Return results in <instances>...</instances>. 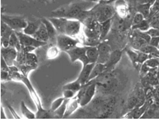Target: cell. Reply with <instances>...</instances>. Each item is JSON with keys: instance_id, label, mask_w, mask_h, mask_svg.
<instances>
[{"instance_id": "1", "label": "cell", "mask_w": 159, "mask_h": 121, "mask_svg": "<svg viewBox=\"0 0 159 121\" xmlns=\"http://www.w3.org/2000/svg\"><path fill=\"white\" fill-rule=\"evenodd\" d=\"M97 84L94 81H89L87 84L82 85L80 90L77 93V98L80 100V105L81 106L86 105L92 101L95 94Z\"/></svg>"}, {"instance_id": "2", "label": "cell", "mask_w": 159, "mask_h": 121, "mask_svg": "<svg viewBox=\"0 0 159 121\" xmlns=\"http://www.w3.org/2000/svg\"><path fill=\"white\" fill-rule=\"evenodd\" d=\"M20 81H22L23 83H24L26 84V87L28 88L29 90H30V93L31 95V97L32 100L34 101L36 106H37L38 108V112L36 114V118H44V117H47L46 115L48 114V112L46 111H44L42 108V105H41V100H40V98L39 97V95L37 94L35 89L32 86L31 82H30V80L28 79V77L25 75H23V74H21L20 79Z\"/></svg>"}, {"instance_id": "3", "label": "cell", "mask_w": 159, "mask_h": 121, "mask_svg": "<svg viewBox=\"0 0 159 121\" xmlns=\"http://www.w3.org/2000/svg\"><path fill=\"white\" fill-rule=\"evenodd\" d=\"M2 21L8 25L14 32H21L28 25L26 19L20 16H8L2 14Z\"/></svg>"}, {"instance_id": "4", "label": "cell", "mask_w": 159, "mask_h": 121, "mask_svg": "<svg viewBox=\"0 0 159 121\" xmlns=\"http://www.w3.org/2000/svg\"><path fill=\"white\" fill-rule=\"evenodd\" d=\"M78 41L66 34H59L57 37V46L60 50L67 52L77 47Z\"/></svg>"}, {"instance_id": "5", "label": "cell", "mask_w": 159, "mask_h": 121, "mask_svg": "<svg viewBox=\"0 0 159 121\" xmlns=\"http://www.w3.org/2000/svg\"><path fill=\"white\" fill-rule=\"evenodd\" d=\"M69 55L71 63H75V61L80 60L83 63V66H86L89 63V61L86 57V47H75L73 49L68 50L66 52Z\"/></svg>"}, {"instance_id": "6", "label": "cell", "mask_w": 159, "mask_h": 121, "mask_svg": "<svg viewBox=\"0 0 159 121\" xmlns=\"http://www.w3.org/2000/svg\"><path fill=\"white\" fill-rule=\"evenodd\" d=\"M81 23L78 20H71L65 17L62 34H66L71 37L78 35L80 30Z\"/></svg>"}, {"instance_id": "7", "label": "cell", "mask_w": 159, "mask_h": 121, "mask_svg": "<svg viewBox=\"0 0 159 121\" xmlns=\"http://www.w3.org/2000/svg\"><path fill=\"white\" fill-rule=\"evenodd\" d=\"M113 14H114L113 8L110 5H104V6H102L97 8L95 11L94 17L99 23H102L107 21V20L112 19Z\"/></svg>"}, {"instance_id": "8", "label": "cell", "mask_w": 159, "mask_h": 121, "mask_svg": "<svg viewBox=\"0 0 159 121\" xmlns=\"http://www.w3.org/2000/svg\"><path fill=\"white\" fill-rule=\"evenodd\" d=\"M19 38L20 42L22 47L25 46H32L35 48H39V47L44 46L47 44V42L44 41H41L35 39V38L32 37V35H26V34L23 33L22 32H15Z\"/></svg>"}, {"instance_id": "9", "label": "cell", "mask_w": 159, "mask_h": 121, "mask_svg": "<svg viewBox=\"0 0 159 121\" xmlns=\"http://www.w3.org/2000/svg\"><path fill=\"white\" fill-rule=\"evenodd\" d=\"M98 50V63H102L106 64L108 62L110 58V56L111 54V48L109 44L107 43L101 42L97 46Z\"/></svg>"}, {"instance_id": "10", "label": "cell", "mask_w": 159, "mask_h": 121, "mask_svg": "<svg viewBox=\"0 0 159 121\" xmlns=\"http://www.w3.org/2000/svg\"><path fill=\"white\" fill-rule=\"evenodd\" d=\"M2 57L5 59V62L9 66H12L14 65V62L17 59L18 51L17 49L12 47H8V48H2L1 50Z\"/></svg>"}, {"instance_id": "11", "label": "cell", "mask_w": 159, "mask_h": 121, "mask_svg": "<svg viewBox=\"0 0 159 121\" xmlns=\"http://www.w3.org/2000/svg\"><path fill=\"white\" fill-rule=\"evenodd\" d=\"M95 65V63H89V64L86 65L83 67L82 71H81L78 78H77V80L80 82L82 85H84V84H87L89 82V78L92 70H93Z\"/></svg>"}, {"instance_id": "12", "label": "cell", "mask_w": 159, "mask_h": 121, "mask_svg": "<svg viewBox=\"0 0 159 121\" xmlns=\"http://www.w3.org/2000/svg\"><path fill=\"white\" fill-rule=\"evenodd\" d=\"M32 37L35 38L37 40L44 41V42H48L50 39V37H49L48 30H47L46 26H45L44 23L41 21V24H40L39 28L38 29V30L36 32L32 35Z\"/></svg>"}, {"instance_id": "13", "label": "cell", "mask_w": 159, "mask_h": 121, "mask_svg": "<svg viewBox=\"0 0 159 121\" xmlns=\"http://www.w3.org/2000/svg\"><path fill=\"white\" fill-rule=\"evenodd\" d=\"M115 9L121 19H125L128 15V7L124 0H116L115 3Z\"/></svg>"}, {"instance_id": "14", "label": "cell", "mask_w": 159, "mask_h": 121, "mask_svg": "<svg viewBox=\"0 0 159 121\" xmlns=\"http://www.w3.org/2000/svg\"><path fill=\"white\" fill-rule=\"evenodd\" d=\"M79 105H80V100L79 99L77 98V95H76L74 98L69 99L68 103H67L66 111V113H65L64 117H67L72 114L75 112L76 110L78 108Z\"/></svg>"}, {"instance_id": "15", "label": "cell", "mask_w": 159, "mask_h": 121, "mask_svg": "<svg viewBox=\"0 0 159 121\" xmlns=\"http://www.w3.org/2000/svg\"><path fill=\"white\" fill-rule=\"evenodd\" d=\"M107 70V66L105 64H102V63H95V66H94L93 70H92L91 75H90L89 78V81H93V79L96 78V77L100 76L102 74L104 73Z\"/></svg>"}, {"instance_id": "16", "label": "cell", "mask_w": 159, "mask_h": 121, "mask_svg": "<svg viewBox=\"0 0 159 121\" xmlns=\"http://www.w3.org/2000/svg\"><path fill=\"white\" fill-rule=\"evenodd\" d=\"M121 58H122V51L120 50H116L114 51H113L111 54L110 56V58L108 62L106 63L107 68H110L113 67L116 65L120 61Z\"/></svg>"}, {"instance_id": "17", "label": "cell", "mask_w": 159, "mask_h": 121, "mask_svg": "<svg viewBox=\"0 0 159 121\" xmlns=\"http://www.w3.org/2000/svg\"><path fill=\"white\" fill-rule=\"evenodd\" d=\"M86 57L89 61V63H96L98 59V50L97 47H86Z\"/></svg>"}, {"instance_id": "18", "label": "cell", "mask_w": 159, "mask_h": 121, "mask_svg": "<svg viewBox=\"0 0 159 121\" xmlns=\"http://www.w3.org/2000/svg\"><path fill=\"white\" fill-rule=\"evenodd\" d=\"M41 21L44 23L45 26H46V29H47V30H48L50 39H54V38L57 37L58 32H57V30H56L55 26H53V23H51V21H50L48 18V19H46V18H42Z\"/></svg>"}, {"instance_id": "19", "label": "cell", "mask_w": 159, "mask_h": 121, "mask_svg": "<svg viewBox=\"0 0 159 121\" xmlns=\"http://www.w3.org/2000/svg\"><path fill=\"white\" fill-rule=\"evenodd\" d=\"M41 23V21H34V22H28V25H27L26 28L23 30V32L26 34V35L32 36L35 33L36 31H37L38 29L39 28Z\"/></svg>"}, {"instance_id": "20", "label": "cell", "mask_w": 159, "mask_h": 121, "mask_svg": "<svg viewBox=\"0 0 159 121\" xmlns=\"http://www.w3.org/2000/svg\"><path fill=\"white\" fill-rule=\"evenodd\" d=\"M111 21L112 19L107 20L104 22L100 23V28H101V34H100V39H104L106 37L107 35L109 32L111 28Z\"/></svg>"}, {"instance_id": "21", "label": "cell", "mask_w": 159, "mask_h": 121, "mask_svg": "<svg viewBox=\"0 0 159 121\" xmlns=\"http://www.w3.org/2000/svg\"><path fill=\"white\" fill-rule=\"evenodd\" d=\"M9 46L17 49V51L22 49V45H21L20 42L19 38H18V36L17 35L15 32H14L11 34V35L10 40H9Z\"/></svg>"}, {"instance_id": "22", "label": "cell", "mask_w": 159, "mask_h": 121, "mask_svg": "<svg viewBox=\"0 0 159 121\" xmlns=\"http://www.w3.org/2000/svg\"><path fill=\"white\" fill-rule=\"evenodd\" d=\"M14 31L8 25L2 21L1 25V37L2 38H8L10 39L11 35Z\"/></svg>"}, {"instance_id": "23", "label": "cell", "mask_w": 159, "mask_h": 121, "mask_svg": "<svg viewBox=\"0 0 159 121\" xmlns=\"http://www.w3.org/2000/svg\"><path fill=\"white\" fill-rule=\"evenodd\" d=\"M81 86H82V84H80V82L77 80L75 81H72L71 83H68L63 86V89H67V90H73V91L76 92V93H78V91L80 90Z\"/></svg>"}, {"instance_id": "24", "label": "cell", "mask_w": 159, "mask_h": 121, "mask_svg": "<svg viewBox=\"0 0 159 121\" xmlns=\"http://www.w3.org/2000/svg\"><path fill=\"white\" fill-rule=\"evenodd\" d=\"M151 6L152 5L150 3H143V4L140 5L137 8L139 13L142 14L144 17H147L149 16V13L151 11Z\"/></svg>"}, {"instance_id": "25", "label": "cell", "mask_w": 159, "mask_h": 121, "mask_svg": "<svg viewBox=\"0 0 159 121\" xmlns=\"http://www.w3.org/2000/svg\"><path fill=\"white\" fill-rule=\"evenodd\" d=\"M20 108H21V111H22L23 115L26 117V118L27 119L36 118L35 114H34L26 107V104H25V102H23V101H22V102H20Z\"/></svg>"}, {"instance_id": "26", "label": "cell", "mask_w": 159, "mask_h": 121, "mask_svg": "<svg viewBox=\"0 0 159 121\" xmlns=\"http://www.w3.org/2000/svg\"><path fill=\"white\" fill-rule=\"evenodd\" d=\"M59 48L57 46H53L50 47L47 50V58L49 59H53L59 56Z\"/></svg>"}, {"instance_id": "27", "label": "cell", "mask_w": 159, "mask_h": 121, "mask_svg": "<svg viewBox=\"0 0 159 121\" xmlns=\"http://www.w3.org/2000/svg\"><path fill=\"white\" fill-rule=\"evenodd\" d=\"M101 43L99 38H89L86 37L84 40V44L86 47H97Z\"/></svg>"}, {"instance_id": "28", "label": "cell", "mask_w": 159, "mask_h": 121, "mask_svg": "<svg viewBox=\"0 0 159 121\" xmlns=\"http://www.w3.org/2000/svg\"><path fill=\"white\" fill-rule=\"evenodd\" d=\"M68 100H69V99H65V101L63 102V103L61 105L59 106V107L58 108L57 110H55V111H53V113L54 114L57 115V116H59V117H64L65 113H66V111L67 103H68Z\"/></svg>"}, {"instance_id": "29", "label": "cell", "mask_w": 159, "mask_h": 121, "mask_svg": "<svg viewBox=\"0 0 159 121\" xmlns=\"http://www.w3.org/2000/svg\"><path fill=\"white\" fill-rule=\"evenodd\" d=\"M147 44L148 43L146 42L144 39H143L141 37H140V36H139L136 33V36L134 38L133 41H132V44H133L134 48H137L138 50H140V48H141V47H143V45H145V44Z\"/></svg>"}, {"instance_id": "30", "label": "cell", "mask_w": 159, "mask_h": 121, "mask_svg": "<svg viewBox=\"0 0 159 121\" xmlns=\"http://www.w3.org/2000/svg\"><path fill=\"white\" fill-rule=\"evenodd\" d=\"M149 23L146 20H143L142 22L139 23L138 24L134 25L132 26V30H140L142 32H146L149 30Z\"/></svg>"}, {"instance_id": "31", "label": "cell", "mask_w": 159, "mask_h": 121, "mask_svg": "<svg viewBox=\"0 0 159 121\" xmlns=\"http://www.w3.org/2000/svg\"><path fill=\"white\" fill-rule=\"evenodd\" d=\"M126 52H127V54L128 55V57H129L130 59H131V63H133L134 66H135V68H136L137 63V57H138V52L130 49L126 50Z\"/></svg>"}, {"instance_id": "32", "label": "cell", "mask_w": 159, "mask_h": 121, "mask_svg": "<svg viewBox=\"0 0 159 121\" xmlns=\"http://www.w3.org/2000/svg\"><path fill=\"white\" fill-rule=\"evenodd\" d=\"M157 50H158V48H155V47L152 46V45L148 44L143 45V46L141 47V48H140V51L143 52V53L149 54V55H150L151 54H152V53H154V52L157 51Z\"/></svg>"}, {"instance_id": "33", "label": "cell", "mask_w": 159, "mask_h": 121, "mask_svg": "<svg viewBox=\"0 0 159 121\" xmlns=\"http://www.w3.org/2000/svg\"><path fill=\"white\" fill-rule=\"evenodd\" d=\"M38 57L35 54L26 53V63L28 64H37Z\"/></svg>"}, {"instance_id": "34", "label": "cell", "mask_w": 159, "mask_h": 121, "mask_svg": "<svg viewBox=\"0 0 159 121\" xmlns=\"http://www.w3.org/2000/svg\"><path fill=\"white\" fill-rule=\"evenodd\" d=\"M64 97H60V98H58L53 101L51 104V108H50V110H51L52 112H53L55 110H57L59 106L61 105L63 103V102L65 101Z\"/></svg>"}, {"instance_id": "35", "label": "cell", "mask_w": 159, "mask_h": 121, "mask_svg": "<svg viewBox=\"0 0 159 121\" xmlns=\"http://www.w3.org/2000/svg\"><path fill=\"white\" fill-rule=\"evenodd\" d=\"M145 63L149 66V68H157L159 65V59L156 57H153V58H149L146 61Z\"/></svg>"}, {"instance_id": "36", "label": "cell", "mask_w": 159, "mask_h": 121, "mask_svg": "<svg viewBox=\"0 0 159 121\" xmlns=\"http://www.w3.org/2000/svg\"><path fill=\"white\" fill-rule=\"evenodd\" d=\"M149 58V55L147 54L143 53V52L139 51L138 52V57H137V63L143 64Z\"/></svg>"}, {"instance_id": "37", "label": "cell", "mask_w": 159, "mask_h": 121, "mask_svg": "<svg viewBox=\"0 0 159 121\" xmlns=\"http://www.w3.org/2000/svg\"><path fill=\"white\" fill-rule=\"evenodd\" d=\"M77 95V93L73 90H67V89H63V97L65 99H71L75 96Z\"/></svg>"}, {"instance_id": "38", "label": "cell", "mask_w": 159, "mask_h": 121, "mask_svg": "<svg viewBox=\"0 0 159 121\" xmlns=\"http://www.w3.org/2000/svg\"><path fill=\"white\" fill-rule=\"evenodd\" d=\"M143 20H145V17H143V15L142 14L140 13H137L136 14L134 15V17L133 18V21H132V26L134 25H136V24H138L139 23L142 22Z\"/></svg>"}, {"instance_id": "39", "label": "cell", "mask_w": 159, "mask_h": 121, "mask_svg": "<svg viewBox=\"0 0 159 121\" xmlns=\"http://www.w3.org/2000/svg\"><path fill=\"white\" fill-rule=\"evenodd\" d=\"M137 104H138V102H137V96H132L128 101V107L129 109H132V108L137 107Z\"/></svg>"}, {"instance_id": "40", "label": "cell", "mask_w": 159, "mask_h": 121, "mask_svg": "<svg viewBox=\"0 0 159 121\" xmlns=\"http://www.w3.org/2000/svg\"><path fill=\"white\" fill-rule=\"evenodd\" d=\"M146 33L148 34L150 37H157V36H159V29L156 28H152L149 29L147 31H146Z\"/></svg>"}, {"instance_id": "41", "label": "cell", "mask_w": 159, "mask_h": 121, "mask_svg": "<svg viewBox=\"0 0 159 121\" xmlns=\"http://www.w3.org/2000/svg\"><path fill=\"white\" fill-rule=\"evenodd\" d=\"M150 12L152 14L159 13V0H155L154 3L151 6Z\"/></svg>"}, {"instance_id": "42", "label": "cell", "mask_w": 159, "mask_h": 121, "mask_svg": "<svg viewBox=\"0 0 159 121\" xmlns=\"http://www.w3.org/2000/svg\"><path fill=\"white\" fill-rule=\"evenodd\" d=\"M1 71L10 72V66L5 62V59L1 56Z\"/></svg>"}, {"instance_id": "43", "label": "cell", "mask_w": 159, "mask_h": 121, "mask_svg": "<svg viewBox=\"0 0 159 121\" xmlns=\"http://www.w3.org/2000/svg\"><path fill=\"white\" fill-rule=\"evenodd\" d=\"M149 68H149L145 63H143L142 66H141V68H140V73H141V75L143 77L146 76V75L149 73Z\"/></svg>"}, {"instance_id": "44", "label": "cell", "mask_w": 159, "mask_h": 121, "mask_svg": "<svg viewBox=\"0 0 159 121\" xmlns=\"http://www.w3.org/2000/svg\"><path fill=\"white\" fill-rule=\"evenodd\" d=\"M149 44L152 45V46L155 47V48H158L159 44V36H157V37H152Z\"/></svg>"}, {"instance_id": "45", "label": "cell", "mask_w": 159, "mask_h": 121, "mask_svg": "<svg viewBox=\"0 0 159 121\" xmlns=\"http://www.w3.org/2000/svg\"><path fill=\"white\" fill-rule=\"evenodd\" d=\"M149 26H151L152 28L159 29V19L156 16L152 19L151 22L149 23Z\"/></svg>"}, {"instance_id": "46", "label": "cell", "mask_w": 159, "mask_h": 121, "mask_svg": "<svg viewBox=\"0 0 159 121\" xmlns=\"http://www.w3.org/2000/svg\"><path fill=\"white\" fill-rule=\"evenodd\" d=\"M1 79L2 81H5L8 80V79H10V72L1 71Z\"/></svg>"}, {"instance_id": "47", "label": "cell", "mask_w": 159, "mask_h": 121, "mask_svg": "<svg viewBox=\"0 0 159 121\" xmlns=\"http://www.w3.org/2000/svg\"><path fill=\"white\" fill-rule=\"evenodd\" d=\"M22 48L25 53H31V52H32L33 50H35L36 49V48L32 46H25V47H22Z\"/></svg>"}, {"instance_id": "48", "label": "cell", "mask_w": 159, "mask_h": 121, "mask_svg": "<svg viewBox=\"0 0 159 121\" xmlns=\"http://www.w3.org/2000/svg\"><path fill=\"white\" fill-rule=\"evenodd\" d=\"M125 27H126L125 23L122 20H120V21H119L118 25H117V28H118V30H120V31H122V30H125Z\"/></svg>"}, {"instance_id": "49", "label": "cell", "mask_w": 159, "mask_h": 121, "mask_svg": "<svg viewBox=\"0 0 159 121\" xmlns=\"http://www.w3.org/2000/svg\"><path fill=\"white\" fill-rule=\"evenodd\" d=\"M8 108H9V109H10V111H11V114H12V115H13V116H14V118H17V119H20V117L19 116H18V115H17V113H16V112H15V111H14V109H13V108H12L11 107V106H10V105H8Z\"/></svg>"}, {"instance_id": "50", "label": "cell", "mask_w": 159, "mask_h": 121, "mask_svg": "<svg viewBox=\"0 0 159 121\" xmlns=\"http://www.w3.org/2000/svg\"><path fill=\"white\" fill-rule=\"evenodd\" d=\"M1 118L2 119L6 118V117L5 116V113L3 112V108H1Z\"/></svg>"}, {"instance_id": "51", "label": "cell", "mask_w": 159, "mask_h": 121, "mask_svg": "<svg viewBox=\"0 0 159 121\" xmlns=\"http://www.w3.org/2000/svg\"><path fill=\"white\" fill-rule=\"evenodd\" d=\"M157 77H158V79L159 81V65L158 66V71H157Z\"/></svg>"}, {"instance_id": "52", "label": "cell", "mask_w": 159, "mask_h": 121, "mask_svg": "<svg viewBox=\"0 0 159 121\" xmlns=\"http://www.w3.org/2000/svg\"><path fill=\"white\" fill-rule=\"evenodd\" d=\"M158 49H159V44H158Z\"/></svg>"}, {"instance_id": "53", "label": "cell", "mask_w": 159, "mask_h": 121, "mask_svg": "<svg viewBox=\"0 0 159 121\" xmlns=\"http://www.w3.org/2000/svg\"><path fill=\"white\" fill-rule=\"evenodd\" d=\"M158 53H159V49H158Z\"/></svg>"}]
</instances>
